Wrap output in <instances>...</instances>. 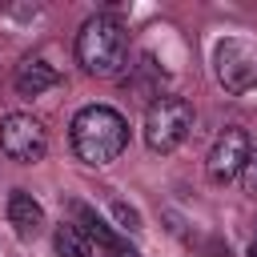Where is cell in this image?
Wrapping results in <instances>:
<instances>
[{"label": "cell", "mask_w": 257, "mask_h": 257, "mask_svg": "<svg viewBox=\"0 0 257 257\" xmlns=\"http://www.w3.org/2000/svg\"><path fill=\"white\" fill-rule=\"evenodd\" d=\"M72 213H76L80 229L88 233V241H96V249H100L104 257H141V253L128 245V237H120L116 229H108V225H104V221H100L84 201H76V205H72Z\"/></svg>", "instance_id": "52a82bcc"}, {"label": "cell", "mask_w": 257, "mask_h": 257, "mask_svg": "<svg viewBox=\"0 0 257 257\" xmlns=\"http://www.w3.org/2000/svg\"><path fill=\"white\" fill-rule=\"evenodd\" d=\"M249 149H253L249 133H245L241 124H229V128L213 141V149H209V161H205L209 181H213V185H229L233 177H241V169H245V161H249Z\"/></svg>", "instance_id": "8992f818"}, {"label": "cell", "mask_w": 257, "mask_h": 257, "mask_svg": "<svg viewBox=\"0 0 257 257\" xmlns=\"http://www.w3.org/2000/svg\"><path fill=\"white\" fill-rule=\"evenodd\" d=\"M241 185H245L249 197H257V145L249 149V161H245V169H241Z\"/></svg>", "instance_id": "7c38bea8"}, {"label": "cell", "mask_w": 257, "mask_h": 257, "mask_svg": "<svg viewBox=\"0 0 257 257\" xmlns=\"http://www.w3.org/2000/svg\"><path fill=\"white\" fill-rule=\"evenodd\" d=\"M76 64L88 76H116L128 64V32L108 12H96L76 32Z\"/></svg>", "instance_id": "7a4b0ae2"}, {"label": "cell", "mask_w": 257, "mask_h": 257, "mask_svg": "<svg viewBox=\"0 0 257 257\" xmlns=\"http://www.w3.org/2000/svg\"><path fill=\"white\" fill-rule=\"evenodd\" d=\"M68 145H72L76 161H84L92 169L112 165L128 149V120L112 104H84L68 124Z\"/></svg>", "instance_id": "6da1fadb"}, {"label": "cell", "mask_w": 257, "mask_h": 257, "mask_svg": "<svg viewBox=\"0 0 257 257\" xmlns=\"http://www.w3.org/2000/svg\"><path fill=\"white\" fill-rule=\"evenodd\" d=\"M12 84H16V92H20V96H40V92H48V88H56V84H60V72H56L48 60L28 56V60L16 68Z\"/></svg>", "instance_id": "9c48e42d"}, {"label": "cell", "mask_w": 257, "mask_h": 257, "mask_svg": "<svg viewBox=\"0 0 257 257\" xmlns=\"http://www.w3.org/2000/svg\"><path fill=\"white\" fill-rule=\"evenodd\" d=\"M112 217L120 221V229H124V233H137V229H141V213H137V209H128L124 201H112Z\"/></svg>", "instance_id": "8fae6325"}, {"label": "cell", "mask_w": 257, "mask_h": 257, "mask_svg": "<svg viewBox=\"0 0 257 257\" xmlns=\"http://www.w3.org/2000/svg\"><path fill=\"white\" fill-rule=\"evenodd\" d=\"M193 120H197L193 104H189L185 96L165 92V96H157V100L149 104V112H145V145L165 157V153H173V149L185 145V137L193 133Z\"/></svg>", "instance_id": "3957f363"}, {"label": "cell", "mask_w": 257, "mask_h": 257, "mask_svg": "<svg viewBox=\"0 0 257 257\" xmlns=\"http://www.w3.org/2000/svg\"><path fill=\"white\" fill-rule=\"evenodd\" d=\"M249 257H257V241H253V249H249Z\"/></svg>", "instance_id": "4fadbf2b"}, {"label": "cell", "mask_w": 257, "mask_h": 257, "mask_svg": "<svg viewBox=\"0 0 257 257\" xmlns=\"http://www.w3.org/2000/svg\"><path fill=\"white\" fill-rule=\"evenodd\" d=\"M4 213H8V225L16 229V237H20V241H32V237H40V229H44V209H40V201H36L32 193H24V189H12V193H8V205H4Z\"/></svg>", "instance_id": "ba28073f"}, {"label": "cell", "mask_w": 257, "mask_h": 257, "mask_svg": "<svg viewBox=\"0 0 257 257\" xmlns=\"http://www.w3.org/2000/svg\"><path fill=\"white\" fill-rule=\"evenodd\" d=\"M52 245H56V257H92V241H88V233H84L76 221L56 225Z\"/></svg>", "instance_id": "30bf717a"}, {"label": "cell", "mask_w": 257, "mask_h": 257, "mask_svg": "<svg viewBox=\"0 0 257 257\" xmlns=\"http://www.w3.org/2000/svg\"><path fill=\"white\" fill-rule=\"evenodd\" d=\"M0 153H4L8 161H16V165H36V161H44V153H48V133H44V124H40L36 116H28V112L4 116V120H0Z\"/></svg>", "instance_id": "5b68a950"}, {"label": "cell", "mask_w": 257, "mask_h": 257, "mask_svg": "<svg viewBox=\"0 0 257 257\" xmlns=\"http://www.w3.org/2000/svg\"><path fill=\"white\" fill-rule=\"evenodd\" d=\"M213 72H217V84L233 96L257 88V44L245 40V36H225L217 40L213 48Z\"/></svg>", "instance_id": "277c9868"}]
</instances>
